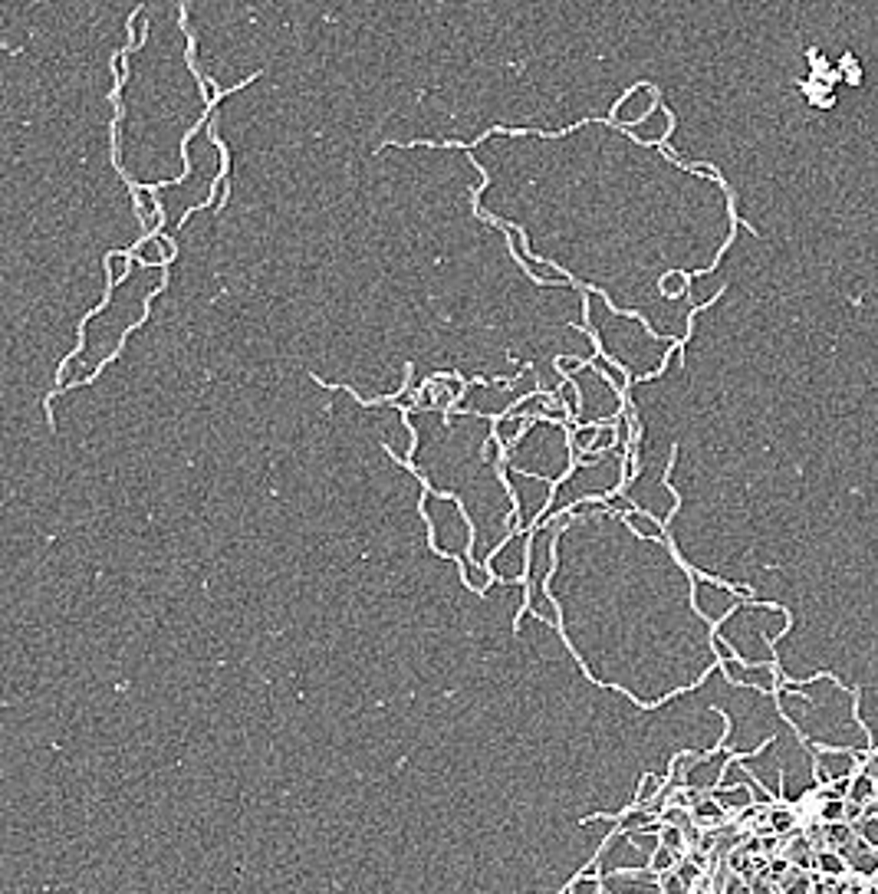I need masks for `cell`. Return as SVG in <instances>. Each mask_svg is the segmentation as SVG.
<instances>
[{
	"label": "cell",
	"instance_id": "1",
	"mask_svg": "<svg viewBox=\"0 0 878 894\" xmlns=\"http://www.w3.org/2000/svg\"><path fill=\"white\" fill-rule=\"evenodd\" d=\"M852 769H855V760L852 756H845V753H822L819 756V766H816V779H822V783H839V779H849L852 776Z\"/></svg>",
	"mask_w": 878,
	"mask_h": 894
},
{
	"label": "cell",
	"instance_id": "2",
	"mask_svg": "<svg viewBox=\"0 0 878 894\" xmlns=\"http://www.w3.org/2000/svg\"><path fill=\"white\" fill-rule=\"evenodd\" d=\"M128 250H112V254H105V296L112 300V290H116L119 283L128 277Z\"/></svg>",
	"mask_w": 878,
	"mask_h": 894
},
{
	"label": "cell",
	"instance_id": "3",
	"mask_svg": "<svg viewBox=\"0 0 878 894\" xmlns=\"http://www.w3.org/2000/svg\"><path fill=\"white\" fill-rule=\"evenodd\" d=\"M816 865H819V871L826 874V878H839V874H845V858H842V851H819L816 855Z\"/></svg>",
	"mask_w": 878,
	"mask_h": 894
},
{
	"label": "cell",
	"instance_id": "4",
	"mask_svg": "<svg viewBox=\"0 0 878 894\" xmlns=\"http://www.w3.org/2000/svg\"><path fill=\"white\" fill-rule=\"evenodd\" d=\"M128 36H132V47H128V53H132V49H139L142 43H145V7H139V10H135L132 24H128Z\"/></svg>",
	"mask_w": 878,
	"mask_h": 894
}]
</instances>
